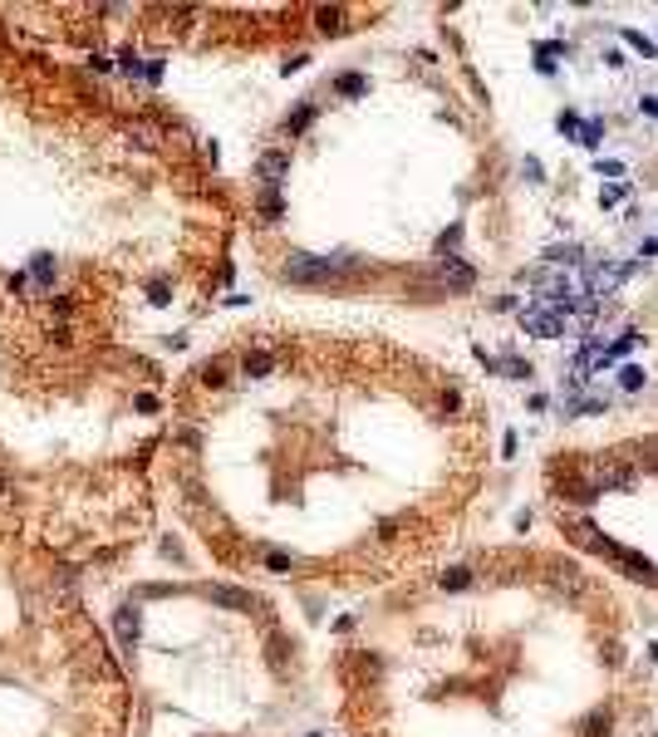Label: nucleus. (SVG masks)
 Here are the masks:
<instances>
[{"mask_svg": "<svg viewBox=\"0 0 658 737\" xmlns=\"http://www.w3.org/2000/svg\"><path fill=\"white\" fill-rule=\"evenodd\" d=\"M339 261H329V256H290L285 261V280H290V286H335V280H339Z\"/></svg>", "mask_w": 658, "mask_h": 737, "instance_id": "1", "label": "nucleus"}, {"mask_svg": "<svg viewBox=\"0 0 658 737\" xmlns=\"http://www.w3.org/2000/svg\"><path fill=\"white\" fill-rule=\"evenodd\" d=\"M521 329L535 334V339H555V334H565V310H555V305H526L521 310Z\"/></svg>", "mask_w": 658, "mask_h": 737, "instance_id": "2", "label": "nucleus"}, {"mask_svg": "<svg viewBox=\"0 0 658 737\" xmlns=\"http://www.w3.org/2000/svg\"><path fill=\"white\" fill-rule=\"evenodd\" d=\"M634 266L629 261H605V266H589V275H585V286H589V300H599V295H610L619 280L629 275Z\"/></svg>", "mask_w": 658, "mask_h": 737, "instance_id": "3", "label": "nucleus"}, {"mask_svg": "<svg viewBox=\"0 0 658 737\" xmlns=\"http://www.w3.org/2000/svg\"><path fill=\"white\" fill-rule=\"evenodd\" d=\"M290 173V148H270V153H260V162H256V177L260 182H270V187H281V177Z\"/></svg>", "mask_w": 658, "mask_h": 737, "instance_id": "4", "label": "nucleus"}, {"mask_svg": "<svg viewBox=\"0 0 658 737\" xmlns=\"http://www.w3.org/2000/svg\"><path fill=\"white\" fill-rule=\"evenodd\" d=\"M437 280H443V286H452V291H467V286H472V280H477V275H472V266H467V261H457V256H447L443 266H437Z\"/></svg>", "mask_w": 658, "mask_h": 737, "instance_id": "5", "label": "nucleus"}, {"mask_svg": "<svg viewBox=\"0 0 658 737\" xmlns=\"http://www.w3.org/2000/svg\"><path fill=\"white\" fill-rule=\"evenodd\" d=\"M256 211H260L265 221H276V216L285 211V197H281V187H270V182H260V187H256Z\"/></svg>", "mask_w": 658, "mask_h": 737, "instance_id": "6", "label": "nucleus"}, {"mask_svg": "<svg viewBox=\"0 0 658 737\" xmlns=\"http://www.w3.org/2000/svg\"><path fill=\"white\" fill-rule=\"evenodd\" d=\"M314 20H319V30H324V35H344V20H349V10L329 6V10H314Z\"/></svg>", "mask_w": 658, "mask_h": 737, "instance_id": "7", "label": "nucleus"}, {"mask_svg": "<svg viewBox=\"0 0 658 737\" xmlns=\"http://www.w3.org/2000/svg\"><path fill=\"white\" fill-rule=\"evenodd\" d=\"M364 89H368V79H364V74H344V79L335 84V94H344V98H354V94H364Z\"/></svg>", "mask_w": 658, "mask_h": 737, "instance_id": "8", "label": "nucleus"}, {"mask_svg": "<svg viewBox=\"0 0 658 737\" xmlns=\"http://www.w3.org/2000/svg\"><path fill=\"white\" fill-rule=\"evenodd\" d=\"M310 119H314V103H300V108H295V119H285V133H300V128H310Z\"/></svg>", "mask_w": 658, "mask_h": 737, "instance_id": "9", "label": "nucleus"}, {"mask_svg": "<svg viewBox=\"0 0 658 737\" xmlns=\"http://www.w3.org/2000/svg\"><path fill=\"white\" fill-rule=\"evenodd\" d=\"M599 138H605V123H585V128H580V143H585V148H594Z\"/></svg>", "mask_w": 658, "mask_h": 737, "instance_id": "10", "label": "nucleus"}, {"mask_svg": "<svg viewBox=\"0 0 658 737\" xmlns=\"http://www.w3.org/2000/svg\"><path fill=\"white\" fill-rule=\"evenodd\" d=\"M545 256H551V261H580V246H551Z\"/></svg>", "mask_w": 658, "mask_h": 737, "instance_id": "11", "label": "nucleus"}, {"mask_svg": "<svg viewBox=\"0 0 658 737\" xmlns=\"http://www.w3.org/2000/svg\"><path fill=\"white\" fill-rule=\"evenodd\" d=\"M624 40H629V44H634V49H639V54H653V40H643V35H639V30H624Z\"/></svg>", "mask_w": 658, "mask_h": 737, "instance_id": "12", "label": "nucleus"}, {"mask_svg": "<svg viewBox=\"0 0 658 737\" xmlns=\"http://www.w3.org/2000/svg\"><path fill=\"white\" fill-rule=\"evenodd\" d=\"M555 128H560V133H580V119H575V113H560Z\"/></svg>", "mask_w": 658, "mask_h": 737, "instance_id": "13", "label": "nucleus"}, {"mask_svg": "<svg viewBox=\"0 0 658 737\" xmlns=\"http://www.w3.org/2000/svg\"><path fill=\"white\" fill-rule=\"evenodd\" d=\"M624 192H629V187H624V182H619V187H610V192H599V202H605V207H614V202H619V197H624Z\"/></svg>", "mask_w": 658, "mask_h": 737, "instance_id": "14", "label": "nucleus"}, {"mask_svg": "<svg viewBox=\"0 0 658 737\" xmlns=\"http://www.w3.org/2000/svg\"><path fill=\"white\" fill-rule=\"evenodd\" d=\"M619 379H624V388H639V383H643V374H639V369H624Z\"/></svg>", "mask_w": 658, "mask_h": 737, "instance_id": "15", "label": "nucleus"}, {"mask_svg": "<svg viewBox=\"0 0 658 737\" xmlns=\"http://www.w3.org/2000/svg\"><path fill=\"white\" fill-rule=\"evenodd\" d=\"M643 113H648V119H658V98H643Z\"/></svg>", "mask_w": 658, "mask_h": 737, "instance_id": "16", "label": "nucleus"}]
</instances>
